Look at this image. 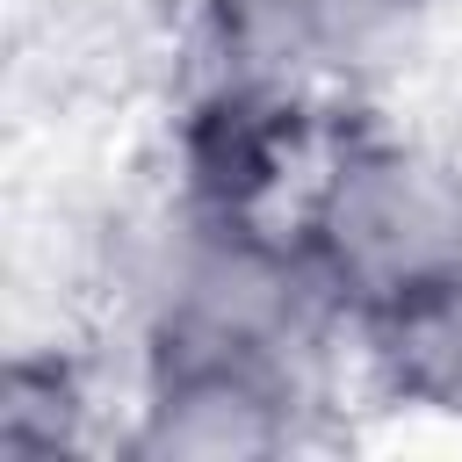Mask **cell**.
I'll return each instance as SVG.
<instances>
[{
  "label": "cell",
  "instance_id": "cell-1",
  "mask_svg": "<svg viewBox=\"0 0 462 462\" xmlns=\"http://www.w3.org/2000/svg\"><path fill=\"white\" fill-rule=\"evenodd\" d=\"M289 224L354 332L462 267V159L346 101Z\"/></svg>",
  "mask_w": 462,
  "mask_h": 462
},
{
  "label": "cell",
  "instance_id": "cell-2",
  "mask_svg": "<svg viewBox=\"0 0 462 462\" xmlns=\"http://www.w3.org/2000/svg\"><path fill=\"white\" fill-rule=\"evenodd\" d=\"M137 332L238 339L310 368L346 346V318L289 217H231L195 202H166L137 260Z\"/></svg>",
  "mask_w": 462,
  "mask_h": 462
},
{
  "label": "cell",
  "instance_id": "cell-3",
  "mask_svg": "<svg viewBox=\"0 0 462 462\" xmlns=\"http://www.w3.org/2000/svg\"><path fill=\"white\" fill-rule=\"evenodd\" d=\"M325 368L188 332H137L130 419L116 433L137 462H267L296 455L318 426Z\"/></svg>",
  "mask_w": 462,
  "mask_h": 462
},
{
  "label": "cell",
  "instance_id": "cell-4",
  "mask_svg": "<svg viewBox=\"0 0 462 462\" xmlns=\"http://www.w3.org/2000/svg\"><path fill=\"white\" fill-rule=\"evenodd\" d=\"M346 346L383 404L462 426V267L440 274L433 289L361 318L346 332Z\"/></svg>",
  "mask_w": 462,
  "mask_h": 462
},
{
  "label": "cell",
  "instance_id": "cell-5",
  "mask_svg": "<svg viewBox=\"0 0 462 462\" xmlns=\"http://www.w3.org/2000/svg\"><path fill=\"white\" fill-rule=\"evenodd\" d=\"M94 383L65 346H22L0 375V455H79L94 448Z\"/></svg>",
  "mask_w": 462,
  "mask_h": 462
},
{
  "label": "cell",
  "instance_id": "cell-6",
  "mask_svg": "<svg viewBox=\"0 0 462 462\" xmlns=\"http://www.w3.org/2000/svg\"><path fill=\"white\" fill-rule=\"evenodd\" d=\"M440 7H448V0H296V14H303V29H310V51H318L325 79H332L346 101H354L368 79L397 72V65L419 51V36L433 29Z\"/></svg>",
  "mask_w": 462,
  "mask_h": 462
}]
</instances>
